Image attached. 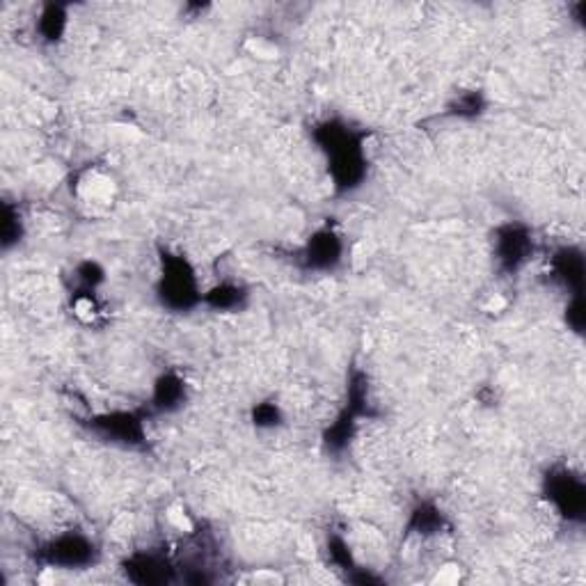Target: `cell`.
<instances>
[{"label": "cell", "instance_id": "16", "mask_svg": "<svg viewBox=\"0 0 586 586\" xmlns=\"http://www.w3.org/2000/svg\"><path fill=\"white\" fill-rule=\"evenodd\" d=\"M23 236H26V223H23L19 207L3 202V211H0V248H3V253L14 250Z\"/></svg>", "mask_w": 586, "mask_h": 586}, {"label": "cell", "instance_id": "14", "mask_svg": "<svg viewBox=\"0 0 586 586\" xmlns=\"http://www.w3.org/2000/svg\"><path fill=\"white\" fill-rule=\"evenodd\" d=\"M69 28V5L67 3H44L37 21H35V35L39 42L56 46L65 39Z\"/></svg>", "mask_w": 586, "mask_h": 586}, {"label": "cell", "instance_id": "8", "mask_svg": "<svg viewBox=\"0 0 586 586\" xmlns=\"http://www.w3.org/2000/svg\"><path fill=\"white\" fill-rule=\"evenodd\" d=\"M347 259V243L335 225H324L309 234L298 253V266L307 273L330 276Z\"/></svg>", "mask_w": 586, "mask_h": 586}, {"label": "cell", "instance_id": "5", "mask_svg": "<svg viewBox=\"0 0 586 586\" xmlns=\"http://www.w3.org/2000/svg\"><path fill=\"white\" fill-rule=\"evenodd\" d=\"M99 556H102V550L99 546H96L92 536H87L85 531H73V529L56 534L54 539L44 541L35 552L37 564L46 569H58V571L92 569L96 561H99Z\"/></svg>", "mask_w": 586, "mask_h": 586}, {"label": "cell", "instance_id": "6", "mask_svg": "<svg viewBox=\"0 0 586 586\" xmlns=\"http://www.w3.org/2000/svg\"><path fill=\"white\" fill-rule=\"evenodd\" d=\"M543 497L556 516L566 523H584L586 516V483L566 466H554L543 477Z\"/></svg>", "mask_w": 586, "mask_h": 586}, {"label": "cell", "instance_id": "20", "mask_svg": "<svg viewBox=\"0 0 586 586\" xmlns=\"http://www.w3.org/2000/svg\"><path fill=\"white\" fill-rule=\"evenodd\" d=\"M564 319H566V326H569L575 335H582V332H584V303H582V296H571V298H569Z\"/></svg>", "mask_w": 586, "mask_h": 586}, {"label": "cell", "instance_id": "17", "mask_svg": "<svg viewBox=\"0 0 586 586\" xmlns=\"http://www.w3.org/2000/svg\"><path fill=\"white\" fill-rule=\"evenodd\" d=\"M488 108V102L481 90H470L458 94L456 99L447 106V115L456 119H479Z\"/></svg>", "mask_w": 586, "mask_h": 586}, {"label": "cell", "instance_id": "2", "mask_svg": "<svg viewBox=\"0 0 586 586\" xmlns=\"http://www.w3.org/2000/svg\"><path fill=\"white\" fill-rule=\"evenodd\" d=\"M154 291L159 305L173 314H188L198 309L204 296L198 268L186 255L169 248H159V278Z\"/></svg>", "mask_w": 586, "mask_h": 586}, {"label": "cell", "instance_id": "15", "mask_svg": "<svg viewBox=\"0 0 586 586\" xmlns=\"http://www.w3.org/2000/svg\"><path fill=\"white\" fill-rule=\"evenodd\" d=\"M73 280H77V289L71 291L73 301L96 296V289L106 282V268L99 261L85 259L73 268Z\"/></svg>", "mask_w": 586, "mask_h": 586}, {"label": "cell", "instance_id": "4", "mask_svg": "<svg viewBox=\"0 0 586 586\" xmlns=\"http://www.w3.org/2000/svg\"><path fill=\"white\" fill-rule=\"evenodd\" d=\"M146 418H150V414H146L144 408H136V410L115 408V410L87 414V418L81 420V426L113 447L146 452V447H150Z\"/></svg>", "mask_w": 586, "mask_h": 586}, {"label": "cell", "instance_id": "19", "mask_svg": "<svg viewBox=\"0 0 586 586\" xmlns=\"http://www.w3.org/2000/svg\"><path fill=\"white\" fill-rule=\"evenodd\" d=\"M284 420L282 414V408L273 401H261L253 408V424L255 429L259 431H271V429H278Z\"/></svg>", "mask_w": 586, "mask_h": 586}, {"label": "cell", "instance_id": "10", "mask_svg": "<svg viewBox=\"0 0 586 586\" xmlns=\"http://www.w3.org/2000/svg\"><path fill=\"white\" fill-rule=\"evenodd\" d=\"M188 397H190V387H188L186 376L177 370H167L154 380L152 395L144 410L150 418L152 414H175L186 406Z\"/></svg>", "mask_w": 586, "mask_h": 586}, {"label": "cell", "instance_id": "7", "mask_svg": "<svg viewBox=\"0 0 586 586\" xmlns=\"http://www.w3.org/2000/svg\"><path fill=\"white\" fill-rule=\"evenodd\" d=\"M536 253L534 230L520 220H506L493 232V257L504 276H518Z\"/></svg>", "mask_w": 586, "mask_h": 586}, {"label": "cell", "instance_id": "1", "mask_svg": "<svg viewBox=\"0 0 586 586\" xmlns=\"http://www.w3.org/2000/svg\"><path fill=\"white\" fill-rule=\"evenodd\" d=\"M370 131L355 129L341 117H328L312 129V140L326 156L328 175L337 198L358 192L370 177V156H366Z\"/></svg>", "mask_w": 586, "mask_h": 586}, {"label": "cell", "instance_id": "11", "mask_svg": "<svg viewBox=\"0 0 586 586\" xmlns=\"http://www.w3.org/2000/svg\"><path fill=\"white\" fill-rule=\"evenodd\" d=\"M586 263L584 253L575 246H561L550 257V280L571 296H582Z\"/></svg>", "mask_w": 586, "mask_h": 586}, {"label": "cell", "instance_id": "12", "mask_svg": "<svg viewBox=\"0 0 586 586\" xmlns=\"http://www.w3.org/2000/svg\"><path fill=\"white\" fill-rule=\"evenodd\" d=\"M202 305L220 312V314H236L250 305V289L241 282L223 280L209 289H204Z\"/></svg>", "mask_w": 586, "mask_h": 586}, {"label": "cell", "instance_id": "18", "mask_svg": "<svg viewBox=\"0 0 586 586\" xmlns=\"http://www.w3.org/2000/svg\"><path fill=\"white\" fill-rule=\"evenodd\" d=\"M326 550H328V559H330V564L339 571H344L347 575L353 573L358 569V561L353 556V550L351 546L347 543L344 536H339V534H330L328 536V543H326Z\"/></svg>", "mask_w": 586, "mask_h": 586}, {"label": "cell", "instance_id": "9", "mask_svg": "<svg viewBox=\"0 0 586 586\" xmlns=\"http://www.w3.org/2000/svg\"><path fill=\"white\" fill-rule=\"evenodd\" d=\"M121 571L127 579L142 586H161L177 582V566L165 552L138 550L121 561Z\"/></svg>", "mask_w": 586, "mask_h": 586}, {"label": "cell", "instance_id": "3", "mask_svg": "<svg viewBox=\"0 0 586 586\" xmlns=\"http://www.w3.org/2000/svg\"><path fill=\"white\" fill-rule=\"evenodd\" d=\"M374 414L376 412L370 403V380H366L364 372L353 370L347 385V401L337 412V418L330 422V426L324 431V449L332 456L344 454L358 435L360 422L374 418Z\"/></svg>", "mask_w": 586, "mask_h": 586}, {"label": "cell", "instance_id": "13", "mask_svg": "<svg viewBox=\"0 0 586 586\" xmlns=\"http://www.w3.org/2000/svg\"><path fill=\"white\" fill-rule=\"evenodd\" d=\"M452 527L449 518L445 516V511L440 508L435 502H418L412 506L408 523H406V534L408 536H420V539H429V536H440Z\"/></svg>", "mask_w": 586, "mask_h": 586}]
</instances>
